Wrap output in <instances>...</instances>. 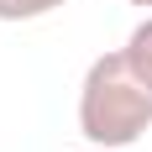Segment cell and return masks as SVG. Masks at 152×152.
<instances>
[{"label":"cell","instance_id":"cell-1","mask_svg":"<svg viewBox=\"0 0 152 152\" xmlns=\"http://www.w3.org/2000/svg\"><path fill=\"white\" fill-rule=\"evenodd\" d=\"M152 131V79L126 58V47L100 53L79 84V137L100 152L137 147Z\"/></svg>","mask_w":152,"mask_h":152},{"label":"cell","instance_id":"cell-2","mask_svg":"<svg viewBox=\"0 0 152 152\" xmlns=\"http://www.w3.org/2000/svg\"><path fill=\"white\" fill-rule=\"evenodd\" d=\"M126 58L152 79V11H147V21H137V26H131V37H126Z\"/></svg>","mask_w":152,"mask_h":152},{"label":"cell","instance_id":"cell-3","mask_svg":"<svg viewBox=\"0 0 152 152\" xmlns=\"http://www.w3.org/2000/svg\"><path fill=\"white\" fill-rule=\"evenodd\" d=\"M68 0H0V21H37V16H53Z\"/></svg>","mask_w":152,"mask_h":152},{"label":"cell","instance_id":"cell-4","mask_svg":"<svg viewBox=\"0 0 152 152\" xmlns=\"http://www.w3.org/2000/svg\"><path fill=\"white\" fill-rule=\"evenodd\" d=\"M126 5H142V11H152V0H126Z\"/></svg>","mask_w":152,"mask_h":152}]
</instances>
